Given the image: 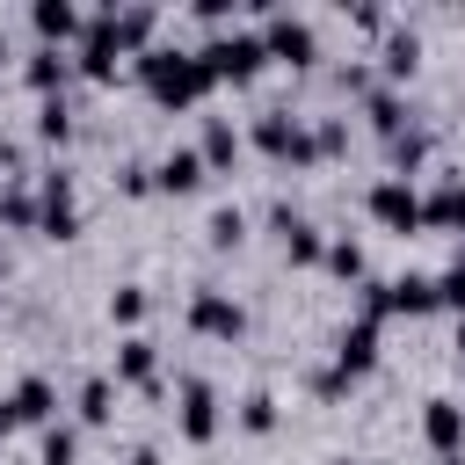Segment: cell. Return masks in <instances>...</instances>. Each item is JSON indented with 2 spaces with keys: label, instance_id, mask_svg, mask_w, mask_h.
<instances>
[{
  "label": "cell",
  "instance_id": "cell-1",
  "mask_svg": "<svg viewBox=\"0 0 465 465\" xmlns=\"http://www.w3.org/2000/svg\"><path fill=\"white\" fill-rule=\"evenodd\" d=\"M138 65V80H145V94L160 102V109H196L218 80H211V65L196 58V51H174V44H153L145 58H131Z\"/></svg>",
  "mask_w": 465,
  "mask_h": 465
},
{
  "label": "cell",
  "instance_id": "cell-2",
  "mask_svg": "<svg viewBox=\"0 0 465 465\" xmlns=\"http://www.w3.org/2000/svg\"><path fill=\"white\" fill-rule=\"evenodd\" d=\"M196 58L211 65V80H254L269 51H262V29H240V22H232V29H218Z\"/></svg>",
  "mask_w": 465,
  "mask_h": 465
},
{
  "label": "cell",
  "instance_id": "cell-3",
  "mask_svg": "<svg viewBox=\"0 0 465 465\" xmlns=\"http://www.w3.org/2000/svg\"><path fill=\"white\" fill-rule=\"evenodd\" d=\"M254 145H262L269 160H283V167H312V160H320L305 116H291V109H262V116H254Z\"/></svg>",
  "mask_w": 465,
  "mask_h": 465
},
{
  "label": "cell",
  "instance_id": "cell-4",
  "mask_svg": "<svg viewBox=\"0 0 465 465\" xmlns=\"http://www.w3.org/2000/svg\"><path fill=\"white\" fill-rule=\"evenodd\" d=\"M189 334H203V341H240V334H247L240 298H232V291L196 283V291H189Z\"/></svg>",
  "mask_w": 465,
  "mask_h": 465
},
{
  "label": "cell",
  "instance_id": "cell-5",
  "mask_svg": "<svg viewBox=\"0 0 465 465\" xmlns=\"http://www.w3.org/2000/svg\"><path fill=\"white\" fill-rule=\"evenodd\" d=\"M36 232L44 240H73L80 232V196H73V174L65 167H51L36 182Z\"/></svg>",
  "mask_w": 465,
  "mask_h": 465
},
{
  "label": "cell",
  "instance_id": "cell-6",
  "mask_svg": "<svg viewBox=\"0 0 465 465\" xmlns=\"http://www.w3.org/2000/svg\"><path fill=\"white\" fill-rule=\"evenodd\" d=\"M363 203H371V218H378L385 232H400V240H407V232H421V189H414V182L385 174V182H371V196H363Z\"/></svg>",
  "mask_w": 465,
  "mask_h": 465
},
{
  "label": "cell",
  "instance_id": "cell-7",
  "mask_svg": "<svg viewBox=\"0 0 465 465\" xmlns=\"http://www.w3.org/2000/svg\"><path fill=\"white\" fill-rule=\"evenodd\" d=\"M51 421H58V385L29 371V378L0 400V429H51Z\"/></svg>",
  "mask_w": 465,
  "mask_h": 465
},
{
  "label": "cell",
  "instance_id": "cell-8",
  "mask_svg": "<svg viewBox=\"0 0 465 465\" xmlns=\"http://www.w3.org/2000/svg\"><path fill=\"white\" fill-rule=\"evenodd\" d=\"M73 65H80L87 80H116V65H124V44H116V22H109V7H102V15H87L80 44H73Z\"/></svg>",
  "mask_w": 465,
  "mask_h": 465
},
{
  "label": "cell",
  "instance_id": "cell-9",
  "mask_svg": "<svg viewBox=\"0 0 465 465\" xmlns=\"http://www.w3.org/2000/svg\"><path fill=\"white\" fill-rule=\"evenodd\" d=\"M262 51H269V58H283V65H312V51H320V44H312V22H305V15L269 7V15H262Z\"/></svg>",
  "mask_w": 465,
  "mask_h": 465
},
{
  "label": "cell",
  "instance_id": "cell-10",
  "mask_svg": "<svg viewBox=\"0 0 465 465\" xmlns=\"http://www.w3.org/2000/svg\"><path fill=\"white\" fill-rule=\"evenodd\" d=\"M421 436H429V450H436V458H458V450H465V400L436 392V400L421 407Z\"/></svg>",
  "mask_w": 465,
  "mask_h": 465
},
{
  "label": "cell",
  "instance_id": "cell-11",
  "mask_svg": "<svg viewBox=\"0 0 465 465\" xmlns=\"http://www.w3.org/2000/svg\"><path fill=\"white\" fill-rule=\"evenodd\" d=\"M269 225L283 232V262H298V269H312V262L327 254V232H320L312 218H298L291 203H276V211H269Z\"/></svg>",
  "mask_w": 465,
  "mask_h": 465
},
{
  "label": "cell",
  "instance_id": "cell-12",
  "mask_svg": "<svg viewBox=\"0 0 465 465\" xmlns=\"http://www.w3.org/2000/svg\"><path fill=\"white\" fill-rule=\"evenodd\" d=\"M371 363H378V320H349V327L334 334V371L356 385Z\"/></svg>",
  "mask_w": 465,
  "mask_h": 465
},
{
  "label": "cell",
  "instance_id": "cell-13",
  "mask_svg": "<svg viewBox=\"0 0 465 465\" xmlns=\"http://www.w3.org/2000/svg\"><path fill=\"white\" fill-rule=\"evenodd\" d=\"M109 385H145V392H160V349H153L145 334H124V341H116Z\"/></svg>",
  "mask_w": 465,
  "mask_h": 465
},
{
  "label": "cell",
  "instance_id": "cell-14",
  "mask_svg": "<svg viewBox=\"0 0 465 465\" xmlns=\"http://www.w3.org/2000/svg\"><path fill=\"white\" fill-rule=\"evenodd\" d=\"M174 421H182L189 443H211V436H218V392H211L203 378H182V407H174Z\"/></svg>",
  "mask_w": 465,
  "mask_h": 465
},
{
  "label": "cell",
  "instance_id": "cell-15",
  "mask_svg": "<svg viewBox=\"0 0 465 465\" xmlns=\"http://www.w3.org/2000/svg\"><path fill=\"white\" fill-rule=\"evenodd\" d=\"M29 22H36V36H44L51 51H73V44H80V29H87V15H80L73 0H36V7H29Z\"/></svg>",
  "mask_w": 465,
  "mask_h": 465
},
{
  "label": "cell",
  "instance_id": "cell-16",
  "mask_svg": "<svg viewBox=\"0 0 465 465\" xmlns=\"http://www.w3.org/2000/svg\"><path fill=\"white\" fill-rule=\"evenodd\" d=\"M203 174H211V167H203V153H196V145H167V153L153 160V189H167V196H189Z\"/></svg>",
  "mask_w": 465,
  "mask_h": 465
},
{
  "label": "cell",
  "instance_id": "cell-17",
  "mask_svg": "<svg viewBox=\"0 0 465 465\" xmlns=\"http://www.w3.org/2000/svg\"><path fill=\"white\" fill-rule=\"evenodd\" d=\"M421 225H436V232H458V240H465V174H443V182L421 196Z\"/></svg>",
  "mask_w": 465,
  "mask_h": 465
},
{
  "label": "cell",
  "instance_id": "cell-18",
  "mask_svg": "<svg viewBox=\"0 0 465 465\" xmlns=\"http://www.w3.org/2000/svg\"><path fill=\"white\" fill-rule=\"evenodd\" d=\"M22 80L51 102V94H65V80H73V51H51V44H36L29 51V65H22Z\"/></svg>",
  "mask_w": 465,
  "mask_h": 465
},
{
  "label": "cell",
  "instance_id": "cell-19",
  "mask_svg": "<svg viewBox=\"0 0 465 465\" xmlns=\"http://www.w3.org/2000/svg\"><path fill=\"white\" fill-rule=\"evenodd\" d=\"M414 65H421V36H414V29H385L378 73H385V80H414Z\"/></svg>",
  "mask_w": 465,
  "mask_h": 465
},
{
  "label": "cell",
  "instance_id": "cell-20",
  "mask_svg": "<svg viewBox=\"0 0 465 465\" xmlns=\"http://www.w3.org/2000/svg\"><path fill=\"white\" fill-rule=\"evenodd\" d=\"M363 116H371L378 138H400V131H407V94H400V87H371V94H363Z\"/></svg>",
  "mask_w": 465,
  "mask_h": 465
},
{
  "label": "cell",
  "instance_id": "cell-21",
  "mask_svg": "<svg viewBox=\"0 0 465 465\" xmlns=\"http://www.w3.org/2000/svg\"><path fill=\"white\" fill-rule=\"evenodd\" d=\"M429 298H436V312H458V320H465V240H458V254L429 276Z\"/></svg>",
  "mask_w": 465,
  "mask_h": 465
},
{
  "label": "cell",
  "instance_id": "cell-22",
  "mask_svg": "<svg viewBox=\"0 0 465 465\" xmlns=\"http://www.w3.org/2000/svg\"><path fill=\"white\" fill-rule=\"evenodd\" d=\"M320 269H327V276H341V283H363V276H371V262H363V247H356L349 232H334V240H327Z\"/></svg>",
  "mask_w": 465,
  "mask_h": 465
},
{
  "label": "cell",
  "instance_id": "cell-23",
  "mask_svg": "<svg viewBox=\"0 0 465 465\" xmlns=\"http://www.w3.org/2000/svg\"><path fill=\"white\" fill-rule=\"evenodd\" d=\"M196 153H203V167H232V160H240V131H232L225 116H211V124H203V145H196Z\"/></svg>",
  "mask_w": 465,
  "mask_h": 465
},
{
  "label": "cell",
  "instance_id": "cell-24",
  "mask_svg": "<svg viewBox=\"0 0 465 465\" xmlns=\"http://www.w3.org/2000/svg\"><path fill=\"white\" fill-rule=\"evenodd\" d=\"M385 291H392V312H436V298H429V276H421V269L385 276Z\"/></svg>",
  "mask_w": 465,
  "mask_h": 465
},
{
  "label": "cell",
  "instance_id": "cell-25",
  "mask_svg": "<svg viewBox=\"0 0 465 465\" xmlns=\"http://www.w3.org/2000/svg\"><path fill=\"white\" fill-rule=\"evenodd\" d=\"M385 160H392V174H400V182H407V174H414V167H421V160H429V138H421V131H414V124H407V131H400V138H385Z\"/></svg>",
  "mask_w": 465,
  "mask_h": 465
},
{
  "label": "cell",
  "instance_id": "cell-26",
  "mask_svg": "<svg viewBox=\"0 0 465 465\" xmlns=\"http://www.w3.org/2000/svg\"><path fill=\"white\" fill-rule=\"evenodd\" d=\"M73 407H80V421H87V429H102V421L116 414V385H109V378H87Z\"/></svg>",
  "mask_w": 465,
  "mask_h": 465
},
{
  "label": "cell",
  "instance_id": "cell-27",
  "mask_svg": "<svg viewBox=\"0 0 465 465\" xmlns=\"http://www.w3.org/2000/svg\"><path fill=\"white\" fill-rule=\"evenodd\" d=\"M36 138H44V145H65V138H73V109H65V94L36 102Z\"/></svg>",
  "mask_w": 465,
  "mask_h": 465
},
{
  "label": "cell",
  "instance_id": "cell-28",
  "mask_svg": "<svg viewBox=\"0 0 465 465\" xmlns=\"http://www.w3.org/2000/svg\"><path fill=\"white\" fill-rule=\"evenodd\" d=\"M203 240H211V247H240V240H247V211H240V203H218L211 225H203Z\"/></svg>",
  "mask_w": 465,
  "mask_h": 465
},
{
  "label": "cell",
  "instance_id": "cell-29",
  "mask_svg": "<svg viewBox=\"0 0 465 465\" xmlns=\"http://www.w3.org/2000/svg\"><path fill=\"white\" fill-rule=\"evenodd\" d=\"M0 218H7V225H36V189H29V182H7V189H0Z\"/></svg>",
  "mask_w": 465,
  "mask_h": 465
},
{
  "label": "cell",
  "instance_id": "cell-30",
  "mask_svg": "<svg viewBox=\"0 0 465 465\" xmlns=\"http://www.w3.org/2000/svg\"><path fill=\"white\" fill-rule=\"evenodd\" d=\"M109 320H116V327H138V320H145V283H116V291H109Z\"/></svg>",
  "mask_w": 465,
  "mask_h": 465
},
{
  "label": "cell",
  "instance_id": "cell-31",
  "mask_svg": "<svg viewBox=\"0 0 465 465\" xmlns=\"http://www.w3.org/2000/svg\"><path fill=\"white\" fill-rule=\"evenodd\" d=\"M240 429H247V436H269V429H276V392H247V400H240Z\"/></svg>",
  "mask_w": 465,
  "mask_h": 465
},
{
  "label": "cell",
  "instance_id": "cell-32",
  "mask_svg": "<svg viewBox=\"0 0 465 465\" xmlns=\"http://www.w3.org/2000/svg\"><path fill=\"white\" fill-rule=\"evenodd\" d=\"M116 189H124V196H145V189H153V167H138V160L116 167Z\"/></svg>",
  "mask_w": 465,
  "mask_h": 465
},
{
  "label": "cell",
  "instance_id": "cell-33",
  "mask_svg": "<svg viewBox=\"0 0 465 465\" xmlns=\"http://www.w3.org/2000/svg\"><path fill=\"white\" fill-rule=\"evenodd\" d=\"M312 392H320V400H341V392H349V378L327 363V371H312Z\"/></svg>",
  "mask_w": 465,
  "mask_h": 465
},
{
  "label": "cell",
  "instance_id": "cell-34",
  "mask_svg": "<svg viewBox=\"0 0 465 465\" xmlns=\"http://www.w3.org/2000/svg\"><path fill=\"white\" fill-rule=\"evenodd\" d=\"M131 465H160V450H153V443H138V450H131Z\"/></svg>",
  "mask_w": 465,
  "mask_h": 465
},
{
  "label": "cell",
  "instance_id": "cell-35",
  "mask_svg": "<svg viewBox=\"0 0 465 465\" xmlns=\"http://www.w3.org/2000/svg\"><path fill=\"white\" fill-rule=\"evenodd\" d=\"M458 356H465V320H458Z\"/></svg>",
  "mask_w": 465,
  "mask_h": 465
},
{
  "label": "cell",
  "instance_id": "cell-36",
  "mask_svg": "<svg viewBox=\"0 0 465 465\" xmlns=\"http://www.w3.org/2000/svg\"><path fill=\"white\" fill-rule=\"evenodd\" d=\"M436 465H465V450H458V458H436Z\"/></svg>",
  "mask_w": 465,
  "mask_h": 465
},
{
  "label": "cell",
  "instance_id": "cell-37",
  "mask_svg": "<svg viewBox=\"0 0 465 465\" xmlns=\"http://www.w3.org/2000/svg\"><path fill=\"white\" fill-rule=\"evenodd\" d=\"M0 276H7V254H0Z\"/></svg>",
  "mask_w": 465,
  "mask_h": 465
},
{
  "label": "cell",
  "instance_id": "cell-38",
  "mask_svg": "<svg viewBox=\"0 0 465 465\" xmlns=\"http://www.w3.org/2000/svg\"><path fill=\"white\" fill-rule=\"evenodd\" d=\"M0 436H7V429H0Z\"/></svg>",
  "mask_w": 465,
  "mask_h": 465
}]
</instances>
